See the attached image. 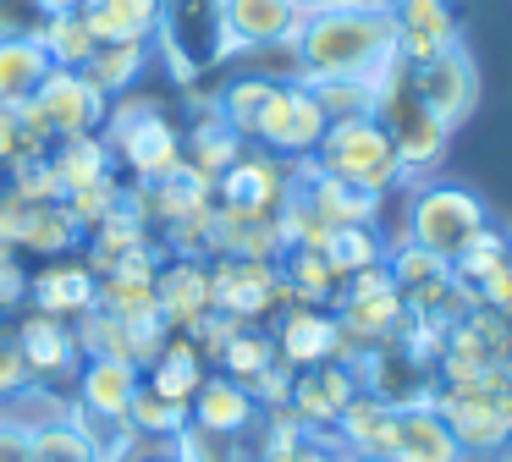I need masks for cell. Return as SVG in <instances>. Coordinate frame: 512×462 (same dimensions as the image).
<instances>
[{
  "instance_id": "cell-1",
  "label": "cell",
  "mask_w": 512,
  "mask_h": 462,
  "mask_svg": "<svg viewBox=\"0 0 512 462\" xmlns=\"http://www.w3.org/2000/svg\"><path fill=\"white\" fill-rule=\"evenodd\" d=\"M391 61H397V22L386 6L303 11V28L292 39V66L303 83H331V77L380 83Z\"/></svg>"
},
{
  "instance_id": "cell-2",
  "label": "cell",
  "mask_w": 512,
  "mask_h": 462,
  "mask_svg": "<svg viewBox=\"0 0 512 462\" xmlns=\"http://www.w3.org/2000/svg\"><path fill=\"white\" fill-rule=\"evenodd\" d=\"M314 171L336 176V182H353L364 193L386 198L391 187H402V160L391 149V132L380 127V116H353V121H331L320 138V149L309 154Z\"/></svg>"
},
{
  "instance_id": "cell-3",
  "label": "cell",
  "mask_w": 512,
  "mask_h": 462,
  "mask_svg": "<svg viewBox=\"0 0 512 462\" xmlns=\"http://www.w3.org/2000/svg\"><path fill=\"white\" fill-rule=\"evenodd\" d=\"M485 226H490V209L474 187L419 182L408 198V231H402V242H413V248H424V253L452 264Z\"/></svg>"
},
{
  "instance_id": "cell-4",
  "label": "cell",
  "mask_w": 512,
  "mask_h": 462,
  "mask_svg": "<svg viewBox=\"0 0 512 462\" xmlns=\"http://www.w3.org/2000/svg\"><path fill=\"white\" fill-rule=\"evenodd\" d=\"M105 110H111V99H105L83 72H72V66H50L45 83H39L34 94L17 105V121H23L28 138L50 149L56 138L100 132V127H105Z\"/></svg>"
},
{
  "instance_id": "cell-5",
  "label": "cell",
  "mask_w": 512,
  "mask_h": 462,
  "mask_svg": "<svg viewBox=\"0 0 512 462\" xmlns=\"http://www.w3.org/2000/svg\"><path fill=\"white\" fill-rule=\"evenodd\" d=\"M105 149L116 165L138 176V182H160L182 165V132L160 116L149 99H122V105L105 110Z\"/></svg>"
},
{
  "instance_id": "cell-6",
  "label": "cell",
  "mask_w": 512,
  "mask_h": 462,
  "mask_svg": "<svg viewBox=\"0 0 512 462\" xmlns=\"http://www.w3.org/2000/svg\"><path fill=\"white\" fill-rule=\"evenodd\" d=\"M336 325L347 336V352H369V347H391L408 319V303L402 292L391 286V270L386 264H369V270H353L342 286H336V303H331ZM347 358V363H353Z\"/></svg>"
},
{
  "instance_id": "cell-7",
  "label": "cell",
  "mask_w": 512,
  "mask_h": 462,
  "mask_svg": "<svg viewBox=\"0 0 512 462\" xmlns=\"http://www.w3.org/2000/svg\"><path fill=\"white\" fill-rule=\"evenodd\" d=\"M325 110L320 99H314V88L303 83V77H276L265 94V105H259L254 127H248V143L265 154H276V160H309L314 149H320L325 138Z\"/></svg>"
},
{
  "instance_id": "cell-8",
  "label": "cell",
  "mask_w": 512,
  "mask_h": 462,
  "mask_svg": "<svg viewBox=\"0 0 512 462\" xmlns=\"http://www.w3.org/2000/svg\"><path fill=\"white\" fill-rule=\"evenodd\" d=\"M375 116H380V127L391 132V149H397L402 176H408V182H413V176H424V171H435V165L446 160V143H452V132H446L441 121H435L430 110L413 99L408 77H402V61H391L386 77H380Z\"/></svg>"
},
{
  "instance_id": "cell-9",
  "label": "cell",
  "mask_w": 512,
  "mask_h": 462,
  "mask_svg": "<svg viewBox=\"0 0 512 462\" xmlns=\"http://www.w3.org/2000/svg\"><path fill=\"white\" fill-rule=\"evenodd\" d=\"M210 303L237 325H259L276 308H292L298 297L281 275V259H210Z\"/></svg>"
},
{
  "instance_id": "cell-10",
  "label": "cell",
  "mask_w": 512,
  "mask_h": 462,
  "mask_svg": "<svg viewBox=\"0 0 512 462\" xmlns=\"http://www.w3.org/2000/svg\"><path fill=\"white\" fill-rule=\"evenodd\" d=\"M402 77H408L413 99H419L446 132L463 127L479 105V66L463 44H452V50L430 55V61H419V66H402Z\"/></svg>"
},
{
  "instance_id": "cell-11",
  "label": "cell",
  "mask_w": 512,
  "mask_h": 462,
  "mask_svg": "<svg viewBox=\"0 0 512 462\" xmlns=\"http://www.w3.org/2000/svg\"><path fill=\"white\" fill-rule=\"evenodd\" d=\"M298 187V165L276 160V154L248 143L221 176H215V204L221 209H243V215H281V204Z\"/></svg>"
},
{
  "instance_id": "cell-12",
  "label": "cell",
  "mask_w": 512,
  "mask_h": 462,
  "mask_svg": "<svg viewBox=\"0 0 512 462\" xmlns=\"http://www.w3.org/2000/svg\"><path fill=\"white\" fill-rule=\"evenodd\" d=\"M215 11H221V55L276 50V44H292L303 28L298 0H221Z\"/></svg>"
},
{
  "instance_id": "cell-13",
  "label": "cell",
  "mask_w": 512,
  "mask_h": 462,
  "mask_svg": "<svg viewBox=\"0 0 512 462\" xmlns=\"http://www.w3.org/2000/svg\"><path fill=\"white\" fill-rule=\"evenodd\" d=\"M270 341H276V358L287 369H314V363H331V358H342V363L353 358L336 314L331 308H314V303L281 308L276 325H270Z\"/></svg>"
},
{
  "instance_id": "cell-14",
  "label": "cell",
  "mask_w": 512,
  "mask_h": 462,
  "mask_svg": "<svg viewBox=\"0 0 512 462\" xmlns=\"http://www.w3.org/2000/svg\"><path fill=\"white\" fill-rule=\"evenodd\" d=\"M435 413L446 418V429L457 435V446L468 457H490V451H501L512 440V413L490 391H441L435 385Z\"/></svg>"
},
{
  "instance_id": "cell-15",
  "label": "cell",
  "mask_w": 512,
  "mask_h": 462,
  "mask_svg": "<svg viewBox=\"0 0 512 462\" xmlns=\"http://www.w3.org/2000/svg\"><path fill=\"white\" fill-rule=\"evenodd\" d=\"M386 11L397 22V61L402 66H419L430 55L463 44L452 0H386Z\"/></svg>"
},
{
  "instance_id": "cell-16",
  "label": "cell",
  "mask_w": 512,
  "mask_h": 462,
  "mask_svg": "<svg viewBox=\"0 0 512 462\" xmlns=\"http://www.w3.org/2000/svg\"><path fill=\"white\" fill-rule=\"evenodd\" d=\"M358 391H364V385H358V369L342 358H331V363H314V369H292L287 407L303 418V429H331L336 413H342Z\"/></svg>"
},
{
  "instance_id": "cell-17",
  "label": "cell",
  "mask_w": 512,
  "mask_h": 462,
  "mask_svg": "<svg viewBox=\"0 0 512 462\" xmlns=\"http://www.w3.org/2000/svg\"><path fill=\"white\" fill-rule=\"evenodd\" d=\"M188 424L204 429V435H221V440H243L259 429V402L232 374H204V385L188 402Z\"/></svg>"
},
{
  "instance_id": "cell-18",
  "label": "cell",
  "mask_w": 512,
  "mask_h": 462,
  "mask_svg": "<svg viewBox=\"0 0 512 462\" xmlns=\"http://www.w3.org/2000/svg\"><path fill=\"white\" fill-rule=\"evenodd\" d=\"M155 308L166 319V330H193L204 314H210V259H160L155 270Z\"/></svg>"
},
{
  "instance_id": "cell-19",
  "label": "cell",
  "mask_w": 512,
  "mask_h": 462,
  "mask_svg": "<svg viewBox=\"0 0 512 462\" xmlns=\"http://www.w3.org/2000/svg\"><path fill=\"white\" fill-rule=\"evenodd\" d=\"M12 341H17V352H23V363H28V374L34 380H56V374H78V363H83V352H78V336H72V319H61V314H23L12 325Z\"/></svg>"
},
{
  "instance_id": "cell-20",
  "label": "cell",
  "mask_w": 512,
  "mask_h": 462,
  "mask_svg": "<svg viewBox=\"0 0 512 462\" xmlns=\"http://www.w3.org/2000/svg\"><path fill=\"white\" fill-rule=\"evenodd\" d=\"M138 385H144V369H133L127 358H83L78 363V407L111 429L127 418Z\"/></svg>"
},
{
  "instance_id": "cell-21",
  "label": "cell",
  "mask_w": 512,
  "mask_h": 462,
  "mask_svg": "<svg viewBox=\"0 0 512 462\" xmlns=\"http://www.w3.org/2000/svg\"><path fill=\"white\" fill-rule=\"evenodd\" d=\"M298 198L325 220V226H375L380 220V193H364L353 182H336V176L314 171L309 160H298Z\"/></svg>"
},
{
  "instance_id": "cell-22",
  "label": "cell",
  "mask_w": 512,
  "mask_h": 462,
  "mask_svg": "<svg viewBox=\"0 0 512 462\" xmlns=\"http://www.w3.org/2000/svg\"><path fill=\"white\" fill-rule=\"evenodd\" d=\"M94 44H149L166 22V0H72Z\"/></svg>"
},
{
  "instance_id": "cell-23",
  "label": "cell",
  "mask_w": 512,
  "mask_h": 462,
  "mask_svg": "<svg viewBox=\"0 0 512 462\" xmlns=\"http://www.w3.org/2000/svg\"><path fill=\"white\" fill-rule=\"evenodd\" d=\"M94 297H100V275H94L89 264L50 259L39 275H28V297H23V303H34L39 314L78 319V314H89V308H94Z\"/></svg>"
},
{
  "instance_id": "cell-24",
  "label": "cell",
  "mask_w": 512,
  "mask_h": 462,
  "mask_svg": "<svg viewBox=\"0 0 512 462\" xmlns=\"http://www.w3.org/2000/svg\"><path fill=\"white\" fill-rule=\"evenodd\" d=\"M391 462H468V451L457 446V435L435 413V402H419V407H397Z\"/></svg>"
},
{
  "instance_id": "cell-25",
  "label": "cell",
  "mask_w": 512,
  "mask_h": 462,
  "mask_svg": "<svg viewBox=\"0 0 512 462\" xmlns=\"http://www.w3.org/2000/svg\"><path fill=\"white\" fill-rule=\"evenodd\" d=\"M336 446L342 451H369V457H391V440H397V402L375 391H358L353 402L336 413L331 424Z\"/></svg>"
},
{
  "instance_id": "cell-26",
  "label": "cell",
  "mask_w": 512,
  "mask_h": 462,
  "mask_svg": "<svg viewBox=\"0 0 512 462\" xmlns=\"http://www.w3.org/2000/svg\"><path fill=\"white\" fill-rule=\"evenodd\" d=\"M144 248H155V231H149L144 215L127 209V198H122V209H111L94 231H83V264H89L94 275H111L116 264H127Z\"/></svg>"
},
{
  "instance_id": "cell-27",
  "label": "cell",
  "mask_w": 512,
  "mask_h": 462,
  "mask_svg": "<svg viewBox=\"0 0 512 462\" xmlns=\"http://www.w3.org/2000/svg\"><path fill=\"white\" fill-rule=\"evenodd\" d=\"M45 160H50V171H56L61 193H78V187H94V182H105V176H116V160H111V149H105L100 132L56 138L45 149Z\"/></svg>"
},
{
  "instance_id": "cell-28",
  "label": "cell",
  "mask_w": 512,
  "mask_h": 462,
  "mask_svg": "<svg viewBox=\"0 0 512 462\" xmlns=\"http://www.w3.org/2000/svg\"><path fill=\"white\" fill-rule=\"evenodd\" d=\"M204 358H199V347H193L188 336H177L171 330V341L160 347V358L144 369V391H155V396H166V402H182L188 407L193 402V391L204 385Z\"/></svg>"
},
{
  "instance_id": "cell-29",
  "label": "cell",
  "mask_w": 512,
  "mask_h": 462,
  "mask_svg": "<svg viewBox=\"0 0 512 462\" xmlns=\"http://www.w3.org/2000/svg\"><path fill=\"white\" fill-rule=\"evenodd\" d=\"M17 248L39 253V259H67L72 248H83V226L72 220L67 204H28L23 226H17Z\"/></svg>"
},
{
  "instance_id": "cell-30",
  "label": "cell",
  "mask_w": 512,
  "mask_h": 462,
  "mask_svg": "<svg viewBox=\"0 0 512 462\" xmlns=\"http://www.w3.org/2000/svg\"><path fill=\"white\" fill-rule=\"evenodd\" d=\"M243 149H248V138H237V132L226 127L221 116H215V105L204 110V121L188 132V138H182V160H188L199 176H210V182H215V176H221Z\"/></svg>"
},
{
  "instance_id": "cell-31",
  "label": "cell",
  "mask_w": 512,
  "mask_h": 462,
  "mask_svg": "<svg viewBox=\"0 0 512 462\" xmlns=\"http://www.w3.org/2000/svg\"><path fill=\"white\" fill-rule=\"evenodd\" d=\"M50 72V55L39 39H0V105H23Z\"/></svg>"
},
{
  "instance_id": "cell-32",
  "label": "cell",
  "mask_w": 512,
  "mask_h": 462,
  "mask_svg": "<svg viewBox=\"0 0 512 462\" xmlns=\"http://www.w3.org/2000/svg\"><path fill=\"white\" fill-rule=\"evenodd\" d=\"M34 462H105V451H100V440L78 424V413L72 418L50 413L34 424Z\"/></svg>"
},
{
  "instance_id": "cell-33",
  "label": "cell",
  "mask_w": 512,
  "mask_h": 462,
  "mask_svg": "<svg viewBox=\"0 0 512 462\" xmlns=\"http://www.w3.org/2000/svg\"><path fill=\"white\" fill-rule=\"evenodd\" d=\"M144 66H149V44H100V50L89 55V66H83V77H89L105 99H122V94H133Z\"/></svg>"
},
{
  "instance_id": "cell-34",
  "label": "cell",
  "mask_w": 512,
  "mask_h": 462,
  "mask_svg": "<svg viewBox=\"0 0 512 462\" xmlns=\"http://www.w3.org/2000/svg\"><path fill=\"white\" fill-rule=\"evenodd\" d=\"M34 39L45 44L50 66H72V72H83V66H89V55L100 50V44H94V33H89V22L78 17V6L50 11V17H45V28H39Z\"/></svg>"
},
{
  "instance_id": "cell-35",
  "label": "cell",
  "mask_w": 512,
  "mask_h": 462,
  "mask_svg": "<svg viewBox=\"0 0 512 462\" xmlns=\"http://www.w3.org/2000/svg\"><path fill=\"white\" fill-rule=\"evenodd\" d=\"M281 275H287L292 297H298V303H314V308H331L336 286H342V275L325 264L320 248H287L281 253Z\"/></svg>"
},
{
  "instance_id": "cell-36",
  "label": "cell",
  "mask_w": 512,
  "mask_h": 462,
  "mask_svg": "<svg viewBox=\"0 0 512 462\" xmlns=\"http://www.w3.org/2000/svg\"><path fill=\"white\" fill-rule=\"evenodd\" d=\"M221 374H232V380H243V385H254L259 374L270 369V363H281L276 358V341H270V330L265 325H237L232 330V341L221 347Z\"/></svg>"
},
{
  "instance_id": "cell-37",
  "label": "cell",
  "mask_w": 512,
  "mask_h": 462,
  "mask_svg": "<svg viewBox=\"0 0 512 462\" xmlns=\"http://www.w3.org/2000/svg\"><path fill=\"white\" fill-rule=\"evenodd\" d=\"M325 264H331L336 275H353V270H369V264H386V242H380L375 226H336L331 237H325Z\"/></svg>"
},
{
  "instance_id": "cell-38",
  "label": "cell",
  "mask_w": 512,
  "mask_h": 462,
  "mask_svg": "<svg viewBox=\"0 0 512 462\" xmlns=\"http://www.w3.org/2000/svg\"><path fill=\"white\" fill-rule=\"evenodd\" d=\"M386 270H391V286L402 292V303H408V297L424 292V286L446 281L452 264L435 259V253H424V248H413V242H397V248H386Z\"/></svg>"
},
{
  "instance_id": "cell-39",
  "label": "cell",
  "mask_w": 512,
  "mask_h": 462,
  "mask_svg": "<svg viewBox=\"0 0 512 462\" xmlns=\"http://www.w3.org/2000/svg\"><path fill=\"white\" fill-rule=\"evenodd\" d=\"M122 424L133 429L138 440H171L182 424H188V407L166 402V396H155V391H144V385H138V396H133V407H127Z\"/></svg>"
},
{
  "instance_id": "cell-40",
  "label": "cell",
  "mask_w": 512,
  "mask_h": 462,
  "mask_svg": "<svg viewBox=\"0 0 512 462\" xmlns=\"http://www.w3.org/2000/svg\"><path fill=\"white\" fill-rule=\"evenodd\" d=\"M320 99L325 121H353V116H375V94L380 83H358V77H331V83H309Z\"/></svg>"
},
{
  "instance_id": "cell-41",
  "label": "cell",
  "mask_w": 512,
  "mask_h": 462,
  "mask_svg": "<svg viewBox=\"0 0 512 462\" xmlns=\"http://www.w3.org/2000/svg\"><path fill=\"white\" fill-rule=\"evenodd\" d=\"M507 259H512V242H507V231L485 226V231H479V237L468 242V248L457 253V259H452V275L468 286V292H474V286L485 281V275L496 270V264H507Z\"/></svg>"
},
{
  "instance_id": "cell-42",
  "label": "cell",
  "mask_w": 512,
  "mask_h": 462,
  "mask_svg": "<svg viewBox=\"0 0 512 462\" xmlns=\"http://www.w3.org/2000/svg\"><path fill=\"white\" fill-rule=\"evenodd\" d=\"M270 83H276V77H237V83H226L221 99H215V116H221L237 138H248V127H254V116H259V105H265Z\"/></svg>"
},
{
  "instance_id": "cell-43",
  "label": "cell",
  "mask_w": 512,
  "mask_h": 462,
  "mask_svg": "<svg viewBox=\"0 0 512 462\" xmlns=\"http://www.w3.org/2000/svg\"><path fill=\"white\" fill-rule=\"evenodd\" d=\"M0 182H6V193H12L17 204H61V198H67L45 154H39V160H23V165H6Z\"/></svg>"
},
{
  "instance_id": "cell-44",
  "label": "cell",
  "mask_w": 512,
  "mask_h": 462,
  "mask_svg": "<svg viewBox=\"0 0 512 462\" xmlns=\"http://www.w3.org/2000/svg\"><path fill=\"white\" fill-rule=\"evenodd\" d=\"M254 462H342L331 429H303L298 440H281V446H259Z\"/></svg>"
},
{
  "instance_id": "cell-45",
  "label": "cell",
  "mask_w": 512,
  "mask_h": 462,
  "mask_svg": "<svg viewBox=\"0 0 512 462\" xmlns=\"http://www.w3.org/2000/svg\"><path fill=\"white\" fill-rule=\"evenodd\" d=\"M122 198H127V187H122V176H105V182H94V187H78V193H67L61 204L72 209V220H78L83 231H94L111 209H122Z\"/></svg>"
},
{
  "instance_id": "cell-46",
  "label": "cell",
  "mask_w": 512,
  "mask_h": 462,
  "mask_svg": "<svg viewBox=\"0 0 512 462\" xmlns=\"http://www.w3.org/2000/svg\"><path fill=\"white\" fill-rule=\"evenodd\" d=\"M50 17V0H0V39H34Z\"/></svg>"
},
{
  "instance_id": "cell-47",
  "label": "cell",
  "mask_w": 512,
  "mask_h": 462,
  "mask_svg": "<svg viewBox=\"0 0 512 462\" xmlns=\"http://www.w3.org/2000/svg\"><path fill=\"white\" fill-rule=\"evenodd\" d=\"M23 391H34V374H28L12 330H0V402H12V396H23Z\"/></svg>"
},
{
  "instance_id": "cell-48",
  "label": "cell",
  "mask_w": 512,
  "mask_h": 462,
  "mask_svg": "<svg viewBox=\"0 0 512 462\" xmlns=\"http://www.w3.org/2000/svg\"><path fill=\"white\" fill-rule=\"evenodd\" d=\"M0 462H34V424L0 407Z\"/></svg>"
},
{
  "instance_id": "cell-49",
  "label": "cell",
  "mask_w": 512,
  "mask_h": 462,
  "mask_svg": "<svg viewBox=\"0 0 512 462\" xmlns=\"http://www.w3.org/2000/svg\"><path fill=\"white\" fill-rule=\"evenodd\" d=\"M474 303H479V308H496V314L512 319V259L496 264V270H490L485 281L474 286Z\"/></svg>"
},
{
  "instance_id": "cell-50",
  "label": "cell",
  "mask_w": 512,
  "mask_h": 462,
  "mask_svg": "<svg viewBox=\"0 0 512 462\" xmlns=\"http://www.w3.org/2000/svg\"><path fill=\"white\" fill-rule=\"evenodd\" d=\"M303 11H320V6H386V0H298Z\"/></svg>"
},
{
  "instance_id": "cell-51",
  "label": "cell",
  "mask_w": 512,
  "mask_h": 462,
  "mask_svg": "<svg viewBox=\"0 0 512 462\" xmlns=\"http://www.w3.org/2000/svg\"><path fill=\"white\" fill-rule=\"evenodd\" d=\"M133 462H182V457H177V451H171V446H160V451H138Z\"/></svg>"
},
{
  "instance_id": "cell-52",
  "label": "cell",
  "mask_w": 512,
  "mask_h": 462,
  "mask_svg": "<svg viewBox=\"0 0 512 462\" xmlns=\"http://www.w3.org/2000/svg\"><path fill=\"white\" fill-rule=\"evenodd\" d=\"M342 462H391V457H369V451H342Z\"/></svg>"
},
{
  "instance_id": "cell-53",
  "label": "cell",
  "mask_w": 512,
  "mask_h": 462,
  "mask_svg": "<svg viewBox=\"0 0 512 462\" xmlns=\"http://www.w3.org/2000/svg\"><path fill=\"white\" fill-rule=\"evenodd\" d=\"M507 242H512V237H507Z\"/></svg>"
},
{
  "instance_id": "cell-54",
  "label": "cell",
  "mask_w": 512,
  "mask_h": 462,
  "mask_svg": "<svg viewBox=\"0 0 512 462\" xmlns=\"http://www.w3.org/2000/svg\"><path fill=\"white\" fill-rule=\"evenodd\" d=\"M507 462H512V457H507Z\"/></svg>"
}]
</instances>
